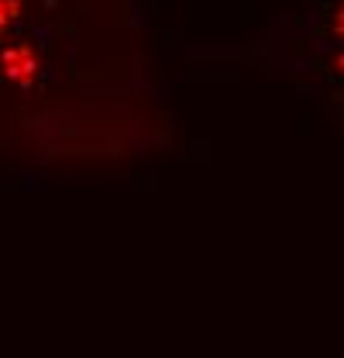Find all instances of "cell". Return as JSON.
Wrapping results in <instances>:
<instances>
[{
  "label": "cell",
  "mask_w": 344,
  "mask_h": 358,
  "mask_svg": "<svg viewBox=\"0 0 344 358\" xmlns=\"http://www.w3.org/2000/svg\"><path fill=\"white\" fill-rule=\"evenodd\" d=\"M334 31H338V35H341V38H344V7H341V14L334 17Z\"/></svg>",
  "instance_id": "1"
},
{
  "label": "cell",
  "mask_w": 344,
  "mask_h": 358,
  "mask_svg": "<svg viewBox=\"0 0 344 358\" xmlns=\"http://www.w3.org/2000/svg\"><path fill=\"white\" fill-rule=\"evenodd\" d=\"M3 7H10V0H0V10H3ZM7 17H10V14H0V28H3V21H7Z\"/></svg>",
  "instance_id": "2"
}]
</instances>
